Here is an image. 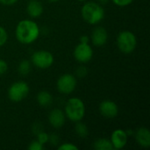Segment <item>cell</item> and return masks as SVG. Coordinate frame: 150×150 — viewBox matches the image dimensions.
<instances>
[{"label": "cell", "mask_w": 150, "mask_h": 150, "mask_svg": "<svg viewBox=\"0 0 150 150\" xmlns=\"http://www.w3.org/2000/svg\"><path fill=\"white\" fill-rule=\"evenodd\" d=\"M66 115L61 109H54L48 115V121L54 128H60L65 124Z\"/></svg>", "instance_id": "cell-12"}, {"label": "cell", "mask_w": 150, "mask_h": 150, "mask_svg": "<svg viewBox=\"0 0 150 150\" xmlns=\"http://www.w3.org/2000/svg\"><path fill=\"white\" fill-rule=\"evenodd\" d=\"M7 38H8V35H7L5 29L0 26V47L5 44V42L7 41Z\"/></svg>", "instance_id": "cell-20"}, {"label": "cell", "mask_w": 150, "mask_h": 150, "mask_svg": "<svg viewBox=\"0 0 150 150\" xmlns=\"http://www.w3.org/2000/svg\"><path fill=\"white\" fill-rule=\"evenodd\" d=\"M78 1H82L83 2V1H86V0H78Z\"/></svg>", "instance_id": "cell-31"}, {"label": "cell", "mask_w": 150, "mask_h": 150, "mask_svg": "<svg viewBox=\"0 0 150 150\" xmlns=\"http://www.w3.org/2000/svg\"><path fill=\"white\" fill-rule=\"evenodd\" d=\"M89 41H90V38H89L87 35H83V36L80 38V43L87 44V43H89Z\"/></svg>", "instance_id": "cell-28"}, {"label": "cell", "mask_w": 150, "mask_h": 150, "mask_svg": "<svg viewBox=\"0 0 150 150\" xmlns=\"http://www.w3.org/2000/svg\"><path fill=\"white\" fill-rule=\"evenodd\" d=\"M31 60L34 66L41 69H48L54 63L53 54L47 50H39L34 52Z\"/></svg>", "instance_id": "cell-6"}, {"label": "cell", "mask_w": 150, "mask_h": 150, "mask_svg": "<svg viewBox=\"0 0 150 150\" xmlns=\"http://www.w3.org/2000/svg\"><path fill=\"white\" fill-rule=\"evenodd\" d=\"M108 1H109V0H98V2H99L100 4H105L106 3H108Z\"/></svg>", "instance_id": "cell-29"}, {"label": "cell", "mask_w": 150, "mask_h": 150, "mask_svg": "<svg viewBox=\"0 0 150 150\" xmlns=\"http://www.w3.org/2000/svg\"><path fill=\"white\" fill-rule=\"evenodd\" d=\"M56 87L61 93L69 94L73 92L76 87V79L71 74H64L58 78Z\"/></svg>", "instance_id": "cell-7"}, {"label": "cell", "mask_w": 150, "mask_h": 150, "mask_svg": "<svg viewBox=\"0 0 150 150\" xmlns=\"http://www.w3.org/2000/svg\"><path fill=\"white\" fill-rule=\"evenodd\" d=\"M91 42L96 47H102L105 45L108 40V33L103 26L96 27L91 33Z\"/></svg>", "instance_id": "cell-11"}, {"label": "cell", "mask_w": 150, "mask_h": 150, "mask_svg": "<svg viewBox=\"0 0 150 150\" xmlns=\"http://www.w3.org/2000/svg\"><path fill=\"white\" fill-rule=\"evenodd\" d=\"M48 142L51 145H56L59 142V137L56 134H48Z\"/></svg>", "instance_id": "cell-23"}, {"label": "cell", "mask_w": 150, "mask_h": 150, "mask_svg": "<svg viewBox=\"0 0 150 150\" xmlns=\"http://www.w3.org/2000/svg\"><path fill=\"white\" fill-rule=\"evenodd\" d=\"M18 0H0V3L4 5H12L17 3Z\"/></svg>", "instance_id": "cell-27"}, {"label": "cell", "mask_w": 150, "mask_h": 150, "mask_svg": "<svg viewBox=\"0 0 150 150\" xmlns=\"http://www.w3.org/2000/svg\"><path fill=\"white\" fill-rule=\"evenodd\" d=\"M135 139L141 147L145 149L150 147V133L147 127H140L135 133Z\"/></svg>", "instance_id": "cell-13"}, {"label": "cell", "mask_w": 150, "mask_h": 150, "mask_svg": "<svg viewBox=\"0 0 150 150\" xmlns=\"http://www.w3.org/2000/svg\"><path fill=\"white\" fill-rule=\"evenodd\" d=\"M60 150H78V148L72 143H63L58 147Z\"/></svg>", "instance_id": "cell-22"}, {"label": "cell", "mask_w": 150, "mask_h": 150, "mask_svg": "<svg viewBox=\"0 0 150 150\" xmlns=\"http://www.w3.org/2000/svg\"><path fill=\"white\" fill-rule=\"evenodd\" d=\"M116 5L118 6H121V7H124V6H127L129 5L134 0H112Z\"/></svg>", "instance_id": "cell-24"}, {"label": "cell", "mask_w": 150, "mask_h": 150, "mask_svg": "<svg viewBox=\"0 0 150 150\" xmlns=\"http://www.w3.org/2000/svg\"><path fill=\"white\" fill-rule=\"evenodd\" d=\"M94 149L97 150H112L113 147L110 140L101 138L95 142Z\"/></svg>", "instance_id": "cell-16"}, {"label": "cell", "mask_w": 150, "mask_h": 150, "mask_svg": "<svg viewBox=\"0 0 150 150\" xmlns=\"http://www.w3.org/2000/svg\"><path fill=\"white\" fill-rule=\"evenodd\" d=\"M37 102L39 103L40 105L47 107V106H49L52 104L53 97L48 91H42L37 95Z\"/></svg>", "instance_id": "cell-15"}, {"label": "cell", "mask_w": 150, "mask_h": 150, "mask_svg": "<svg viewBox=\"0 0 150 150\" xmlns=\"http://www.w3.org/2000/svg\"><path fill=\"white\" fill-rule=\"evenodd\" d=\"M37 141L40 142L42 145L46 144L48 142V134L45 132H40L38 134V136H37Z\"/></svg>", "instance_id": "cell-19"}, {"label": "cell", "mask_w": 150, "mask_h": 150, "mask_svg": "<svg viewBox=\"0 0 150 150\" xmlns=\"http://www.w3.org/2000/svg\"><path fill=\"white\" fill-rule=\"evenodd\" d=\"M29 93V86L23 81L12 83L8 90V98L12 102L18 103L27 97Z\"/></svg>", "instance_id": "cell-5"}, {"label": "cell", "mask_w": 150, "mask_h": 150, "mask_svg": "<svg viewBox=\"0 0 150 150\" xmlns=\"http://www.w3.org/2000/svg\"><path fill=\"white\" fill-rule=\"evenodd\" d=\"M100 113L107 119H113L119 113V108L115 102L112 100H104L99 105Z\"/></svg>", "instance_id": "cell-9"}, {"label": "cell", "mask_w": 150, "mask_h": 150, "mask_svg": "<svg viewBox=\"0 0 150 150\" xmlns=\"http://www.w3.org/2000/svg\"><path fill=\"white\" fill-rule=\"evenodd\" d=\"M83 18L91 25H95L103 20L105 17V11L103 7L97 3L88 2L83 4L81 10Z\"/></svg>", "instance_id": "cell-2"}, {"label": "cell", "mask_w": 150, "mask_h": 150, "mask_svg": "<svg viewBox=\"0 0 150 150\" xmlns=\"http://www.w3.org/2000/svg\"><path fill=\"white\" fill-rule=\"evenodd\" d=\"M18 70L21 76H26L31 71V62L28 60H23L18 68Z\"/></svg>", "instance_id": "cell-18"}, {"label": "cell", "mask_w": 150, "mask_h": 150, "mask_svg": "<svg viewBox=\"0 0 150 150\" xmlns=\"http://www.w3.org/2000/svg\"><path fill=\"white\" fill-rule=\"evenodd\" d=\"M17 40L22 44H31L34 42L40 35L38 25L31 19H23L18 22L15 31Z\"/></svg>", "instance_id": "cell-1"}, {"label": "cell", "mask_w": 150, "mask_h": 150, "mask_svg": "<svg viewBox=\"0 0 150 150\" xmlns=\"http://www.w3.org/2000/svg\"><path fill=\"white\" fill-rule=\"evenodd\" d=\"M128 135L126 131L122 129H116L112 132L111 136V142L112 144L113 149H123L127 142Z\"/></svg>", "instance_id": "cell-10"}, {"label": "cell", "mask_w": 150, "mask_h": 150, "mask_svg": "<svg viewBox=\"0 0 150 150\" xmlns=\"http://www.w3.org/2000/svg\"><path fill=\"white\" fill-rule=\"evenodd\" d=\"M48 2H51V3H54V2H57L58 0H47Z\"/></svg>", "instance_id": "cell-30"}, {"label": "cell", "mask_w": 150, "mask_h": 150, "mask_svg": "<svg viewBox=\"0 0 150 150\" xmlns=\"http://www.w3.org/2000/svg\"><path fill=\"white\" fill-rule=\"evenodd\" d=\"M28 149L29 150H42L43 149V145L38 142L37 140L36 141H33L30 143V145L28 146Z\"/></svg>", "instance_id": "cell-21"}, {"label": "cell", "mask_w": 150, "mask_h": 150, "mask_svg": "<svg viewBox=\"0 0 150 150\" xmlns=\"http://www.w3.org/2000/svg\"><path fill=\"white\" fill-rule=\"evenodd\" d=\"M117 45L123 54H131L137 46V38L130 31H122L117 37Z\"/></svg>", "instance_id": "cell-4"}, {"label": "cell", "mask_w": 150, "mask_h": 150, "mask_svg": "<svg viewBox=\"0 0 150 150\" xmlns=\"http://www.w3.org/2000/svg\"><path fill=\"white\" fill-rule=\"evenodd\" d=\"M76 76H77L78 77H83V76H85L87 75L88 70H87V69H86L85 67H79V68L76 69Z\"/></svg>", "instance_id": "cell-25"}, {"label": "cell", "mask_w": 150, "mask_h": 150, "mask_svg": "<svg viewBox=\"0 0 150 150\" xmlns=\"http://www.w3.org/2000/svg\"><path fill=\"white\" fill-rule=\"evenodd\" d=\"M26 11L31 18H39L43 13V6L37 0H31L26 7Z\"/></svg>", "instance_id": "cell-14"}, {"label": "cell", "mask_w": 150, "mask_h": 150, "mask_svg": "<svg viewBox=\"0 0 150 150\" xmlns=\"http://www.w3.org/2000/svg\"><path fill=\"white\" fill-rule=\"evenodd\" d=\"M7 69H8V65H7L6 62L0 59V76L5 74Z\"/></svg>", "instance_id": "cell-26"}, {"label": "cell", "mask_w": 150, "mask_h": 150, "mask_svg": "<svg viewBox=\"0 0 150 150\" xmlns=\"http://www.w3.org/2000/svg\"><path fill=\"white\" fill-rule=\"evenodd\" d=\"M64 113L73 122L81 121L85 115V106L82 99L78 98H69L66 103Z\"/></svg>", "instance_id": "cell-3"}, {"label": "cell", "mask_w": 150, "mask_h": 150, "mask_svg": "<svg viewBox=\"0 0 150 150\" xmlns=\"http://www.w3.org/2000/svg\"><path fill=\"white\" fill-rule=\"evenodd\" d=\"M75 131L76 133V134L81 137V138H85L87 137L88 134H89V131H88V127L87 126L81 122V121H77L76 122V125L75 127Z\"/></svg>", "instance_id": "cell-17"}, {"label": "cell", "mask_w": 150, "mask_h": 150, "mask_svg": "<svg viewBox=\"0 0 150 150\" xmlns=\"http://www.w3.org/2000/svg\"><path fill=\"white\" fill-rule=\"evenodd\" d=\"M92 56L93 50L92 47L89 45V43H79L74 50V57L79 62H88L91 60Z\"/></svg>", "instance_id": "cell-8"}]
</instances>
